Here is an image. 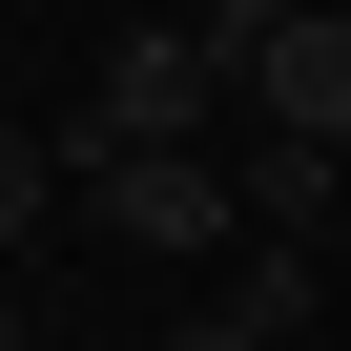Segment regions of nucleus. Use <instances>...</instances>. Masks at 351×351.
Listing matches in <instances>:
<instances>
[{
  "label": "nucleus",
  "instance_id": "0eeeda50",
  "mask_svg": "<svg viewBox=\"0 0 351 351\" xmlns=\"http://www.w3.org/2000/svg\"><path fill=\"white\" fill-rule=\"evenodd\" d=\"M186 21H207V42H228V83H248V42L289 21V0H186Z\"/></svg>",
  "mask_w": 351,
  "mask_h": 351
},
{
  "label": "nucleus",
  "instance_id": "39448f33",
  "mask_svg": "<svg viewBox=\"0 0 351 351\" xmlns=\"http://www.w3.org/2000/svg\"><path fill=\"white\" fill-rule=\"evenodd\" d=\"M310 289H330V269H310V228H269V248H248V269H228V310H248V330H269V351H289V330H310Z\"/></svg>",
  "mask_w": 351,
  "mask_h": 351
},
{
  "label": "nucleus",
  "instance_id": "423d86ee",
  "mask_svg": "<svg viewBox=\"0 0 351 351\" xmlns=\"http://www.w3.org/2000/svg\"><path fill=\"white\" fill-rule=\"evenodd\" d=\"M62 165H83V145H21V124H0V248H21V228L62 207Z\"/></svg>",
  "mask_w": 351,
  "mask_h": 351
},
{
  "label": "nucleus",
  "instance_id": "f257e3e1",
  "mask_svg": "<svg viewBox=\"0 0 351 351\" xmlns=\"http://www.w3.org/2000/svg\"><path fill=\"white\" fill-rule=\"evenodd\" d=\"M83 124H104V145H207V124H228V42H207V21H124Z\"/></svg>",
  "mask_w": 351,
  "mask_h": 351
},
{
  "label": "nucleus",
  "instance_id": "1a4fd4ad",
  "mask_svg": "<svg viewBox=\"0 0 351 351\" xmlns=\"http://www.w3.org/2000/svg\"><path fill=\"white\" fill-rule=\"evenodd\" d=\"M0 351H21V289H0Z\"/></svg>",
  "mask_w": 351,
  "mask_h": 351
},
{
  "label": "nucleus",
  "instance_id": "6e6552de",
  "mask_svg": "<svg viewBox=\"0 0 351 351\" xmlns=\"http://www.w3.org/2000/svg\"><path fill=\"white\" fill-rule=\"evenodd\" d=\"M165 351H269V330H248V310H207V330H165Z\"/></svg>",
  "mask_w": 351,
  "mask_h": 351
},
{
  "label": "nucleus",
  "instance_id": "20e7f679",
  "mask_svg": "<svg viewBox=\"0 0 351 351\" xmlns=\"http://www.w3.org/2000/svg\"><path fill=\"white\" fill-rule=\"evenodd\" d=\"M228 186H248V228H310V248H330V186H351V145H310V124H248V165H228Z\"/></svg>",
  "mask_w": 351,
  "mask_h": 351
},
{
  "label": "nucleus",
  "instance_id": "7ed1b4c3",
  "mask_svg": "<svg viewBox=\"0 0 351 351\" xmlns=\"http://www.w3.org/2000/svg\"><path fill=\"white\" fill-rule=\"evenodd\" d=\"M248 124H310V145H351V0H289V21L248 42Z\"/></svg>",
  "mask_w": 351,
  "mask_h": 351
},
{
  "label": "nucleus",
  "instance_id": "f03ea898",
  "mask_svg": "<svg viewBox=\"0 0 351 351\" xmlns=\"http://www.w3.org/2000/svg\"><path fill=\"white\" fill-rule=\"evenodd\" d=\"M83 207H104L124 248H228V207H248V186H228L207 145H104V124H83Z\"/></svg>",
  "mask_w": 351,
  "mask_h": 351
}]
</instances>
